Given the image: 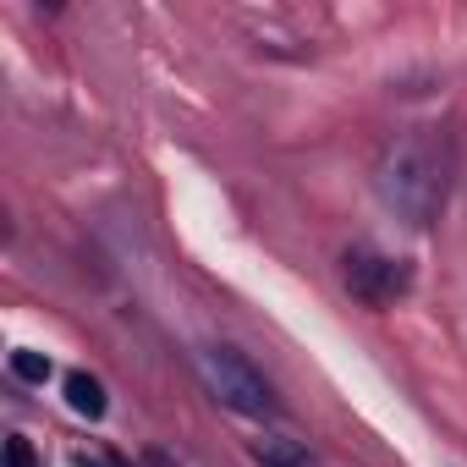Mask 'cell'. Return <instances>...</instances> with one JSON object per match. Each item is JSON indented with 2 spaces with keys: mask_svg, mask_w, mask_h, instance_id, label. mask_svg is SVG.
<instances>
[{
  "mask_svg": "<svg viewBox=\"0 0 467 467\" xmlns=\"http://www.w3.org/2000/svg\"><path fill=\"white\" fill-rule=\"evenodd\" d=\"M12 374H17L23 385H45V379H50V358L23 347V352H12Z\"/></svg>",
  "mask_w": 467,
  "mask_h": 467,
  "instance_id": "cell-6",
  "label": "cell"
},
{
  "mask_svg": "<svg viewBox=\"0 0 467 467\" xmlns=\"http://www.w3.org/2000/svg\"><path fill=\"white\" fill-rule=\"evenodd\" d=\"M248 456H254L259 467H319L314 451H308L303 440H292V434H265V440L248 445Z\"/></svg>",
  "mask_w": 467,
  "mask_h": 467,
  "instance_id": "cell-4",
  "label": "cell"
},
{
  "mask_svg": "<svg viewBox=\"0 0 467 467\" xmlns=\"http://www.w3.org/2000/svg\"><path fill=\"white\" fill-rule=\"evenodd\" d=\"M192 363H198L203 390H209L220 407L243 412V418H270V412H275V390H270V379L254 368L248 352H237V347H198Z\"/></svg>",
  "mask_w": 467,
  "mask_h": 467,
  "instance_id": "cell-2",
  "label": "cell"
},
{
  "mask_svg": "<svg viewBox=\"0 0 467 467\" xmlns=\"http://www.w3.org/2000/svg\"><path fill=\"white\" fill-rule=\"evenodd\" d=\"M347 292L368 308H385L396 297L412 292V265L407 259H390V254H374V248H352L347 259Z\"/></svg>",
  "mask_w": 467,
  "mask_h": 467,
  "instance_id": "cell-3",
  "label": "cell"
},
{
  "mask_svg": "<svg viewBox=\"0 0 467 467\" xmlns=\"http://www.w3.org/2000/svg\"><path fill=\"white\" fill-rule=\"evenodd\" d=\"M374 187L385 198L390 214H401L407 225H434L445 209V187H451V149L434 127H407L379 149L374 165Z\"/></svg>",
  "mask_w": 467,
  "mask_h": 467,
  "instance_id": "cell-1",
  "label": "cell"
},
{
  "mask_svg": "<svg viewBox=\"0 0 467 467\" xmlns=\"http://www.w3.org/2000/svg\"><path fill=\"white\" fill-rule=\"evenodd\" d=\"M6 467H34V445H28L23 434L6 440Z\"/></svg>",
  "mask_w": 467,
  "mask_h": 467,
  "instance_id": "cell-7",
  "label": "cell"
},
{
  "mask_svg": "<svg viewBox=\"0 0 467 467\" xmlns=\"http://www.w3.org/2000/svg\"><path fill=\"white\" fill-rule=\"evenodd\" d=\"M67 407L78 412V418H105V385L94 379V374H83V368H72L67 374Z\"/></svg>",
  "mask_w": 467,
  "mask_h": 467,
  "instance_id": "cell-5",
  "label": "cell"
},
{
  "mask_svg": "<svg viewBox=\"0 0 467 467\" xmlns=\"http://www.w3.org/2000/svg\"><path fill=\"white\" fill-rule=\"evenodd\" d=\"M72 467H116V462H105V456H88V451H78V456H72Z\"/></svg>",
  "mask_w": 467,
  "mask_h": 467,
  "instance_id": "cell-8",
  "label": "cell"
}]
</instances>
